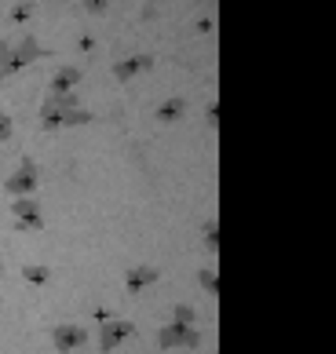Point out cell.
Masks as SVG:
<instances>
[{"label":"cell","instance_id":"cell-14","mask_svg":"<svg viewBox=\"0 0 336 354\" xmlns=\"http://www.w3.org/2000/svg\"><path fill=\"white\" fill-rule=\"evenodd\" d=\"M205 248H209V252H219V227H216V219L205 223Z\"/></svg>","mask_w":336,"mask_h":354},{"label":"cell","instance_id":"cell-1","mask_svg":"<svg viewBox=\"0 0 336 354\" xmlns=\"http://www.w3.org/2000/svg\"><path fill=\"white\" fill-rule=\"evenodd\" d=\"M92 110L81 106L77 91L70 95H44L41 102V128L44 132H59V128H77V124H92Z\"/></svg>","mask_w":336,"mask_h":354},{"label":"cell","instance_id":"cell-16","mask_svg":"<svg viewBox=\"0 0 336 354\" xmlns=\"http://www.w3.org/2000/svg\"><path fill=\"white\" fill-rule=\"evenodd\" d=\"M30 15H33V4H15L11 8V22H26Z\"/></svg>","mask_w":336,"mask_h":354},{"label":"cell","instance_id":"cell-12","mask_svg":"<svg viewBox=\"0 0 336 354\" xmlns=\"http://www.w3.org/2000/svg\"><path fill=\"white\" fill-rule=\"evenodd\" d=\"M22 278L30 281V285H48L51 281V270L41 267V263H30V267H22Z\"/></svg>","mask_w":336,"mask_h":354},{"label":"cell","instance_id":"cell-2","mask_svg":"<svg viewBox=\"0 0 336 354\" xmlns=\"http://www.w3.org/2000/svg\"><path fill=\"white\" fill-rule=\"evenodd\" d=\"M48 55L51 51L30 33L4 37V41H0V81L11 77V73H19V70H26V66H33L37 59H48Z\"/></svg>","mask_w":336,"mask_h":354},{"label":"cell","instance_id":"cell-4","mask_svg":"<svg viewBox=\"0 0 336 354\" xmlns=\"http://www.w3.org/2000/svg\"><path fill=\"white\" fill-rule=\"evenodd\" d=\"M158 344H161L165 351H176V347H198V344H201V333H198V325L168 322V325H161Z\"/></svg>","mask_w":336,"mask_h":354},{"label":"cell","instance_id":"cell-7","mask_svg":"<svg viewBox=\"0 0 336 354\" xmlns=\"http://www.w3.org/2000/svg\"><path fill=\"white\" fill-rule=\"evenodd\" d=\"M51 344H55L59 354H73V351H81L88 344V329L84 325H73V322H62L51 329Z\"/></svg>","mask_w":336,"mask_h":354},{"label":"cell","instance_id":"cell-13","mask_svg":"<svg viewBox=\"0 0 336 354\" xmlns=\"http://www.w3.org/2000/svg\"><path fill=\"white\" fill-rule=\"evenodd\" d=\"M198 281H201V288L209 296H216L219 292V278H216V267H205V270H198Z\"/></svg>","mask_w":336,"mask_h":354},{"label":"cell","instance_id":"cell-18","mask_svg":"<svg viewBox=\"0 0 336 354\" xmlns=\"http://www.w3.org/2000/svg\"><path fill=\"white\" fill-rule=\"evenodd\" d=\"M81 4H84L88 11H92V15H102V11L110 8V0H81Z\"/></svg>","mask_w":336,"mask_h":354},{"label":"cell","instance_id":"cell-19","mask_svg":"<svg viewBox=\"0 0 336 354\" xmlns=\"http://www.w3.org/2000/svg\"><path fill=\"white\" fill-rule=\"evenodd\" d=\"M205 121H209V128H219V106H216V102H209V110H205Z\"/></svg>","mask_w":336,"mask_h":354},{"label":"cell","instance_id":"cell-10","mask_svg":"<svg viewBox=\"0 0 336 354\" xmlns=\"http://www.w3.org/2000/svg\"><path fill=\"white\" fill-rule=\"evenodd\" d=\"M158 278H161V270H158V267L139 263V267H132V270L124 274V288H128V292H143V288H150Z\"/></svg>","mask_w":336,"mask_h":354},{"label":"cell","instance_id":"cell-6","mask_svg":"<svg viewBox=\"0 0 336 354\" xmlns=\"http://www.w3.org/2000/svg\"><path fill=\"white\" fill-rule=\"evenodd\" d=\"M11 216H15L19 230H44V223H48L41 201H33V198H15L11 201Z\"/></svg>","mask_w":336,"mask_h":354},{"label":"cell","instance_id":"cell-11","mask_svg":"<svg viewBox=\"0 0 336 354\" xmlns=\"http://www.w3.org/2000/svg\"><path fill=\"white\" fill-rule=\"evenodd\" d=\"M187 110H190V102H187L183 95H168V99L161 102V106L153 110V117H158L161 124H179V121H183V113H187Z\"/></svg>","mask_w":336,"mask_h":354},{"label":"cell","instance_id":"cell-17","mask_svg":"<svg viewBox=\"0 0 336 354\" xmlns=\"http://www.w3.org/2000/svg\"><path fill=\"white\" fill-rule=\"evenodd\" d=\"M11 132H15V124H11V117L0 110V142H8L11 139Z\"/></svg>","mask_w":336,"mask_h":354},{"label":"cell","instance_id":"cell-8","mask_svg":"<svg viewBox=\"0 0 336 354\" xmlns=\"http://www.w3.org/2000/svg\"><path fill=\"white\" fill-rule=\"evenodd\" d=\"M84 81V70L81 66H59L55 77L48 81V95H70V91H77V84Z\"/></svg>","mask_w":336,"mask_h":354},{"label":"cell","instance_id":"cell-20","mask_svg":"<svg viewBox=\"0 0 336 354\" xmlns=\"http://www.w3.org/2000/svg\"><path fill=\"white\" fill-rule=\"evenodd\" d=\"M0 270H4V263H0Z\"/></svg>","mask_w":336,"mask_h":354},{"label":"cell","instance_id":"cell-9","mask_svg":"<svg viewBox=\"0 0 336 354\" xmlns=\"http://www.w3.org/2000/svg\"><path fill=\"white\" fill-rule=\"evenodd\" d=\"M150 66H153V55H128L121 62H113V77H118L121 84H128V81H136L139 73H147Z\"/></svg>","mask_w":336,"mask_h":354},{"label":"cell","instance_id":"cell-15","mask_svg":"<svg viewBox=\"0 0 336 354\" xmlns=\"http://www.w3.org/2000/svg\"><path fill=\"white\" fill-rule=\"evenodd\" d=\"M176 318L172 322H179V325H198V314H194V307H187V304H176Z\"/></svg>","mask_w":336,"mask_h":354},{"label":"cell","instance_id":"cell-5","mask_svg":"<svg viewBox=\"0 0 336 354\" xmlns=\"http://www.w3.org/2000/svg\"><path fill=\"white\" fill-rule=\"evenodd\" d=\"M128 336H136V325L128 322V318H106L99 325V351L102 354H110V351H118Z\"/></svg>","mask_w":336,"mask_h":354},{"label":"cell","instance_id":"cell-3","mask_svg":"<svg viewBox=\"0 0 336 354\" xmlns=\"http://www.w3.org/2000/svg\"><path fill=\"white\" fill-rule=\"evenodd\" d=\"M37 187H41V172H37L33 157H22L19 168L4 179V190L11 194V198H33Z\"/></svg>","mask_w":336,"mask_h":354}]
</instances>
